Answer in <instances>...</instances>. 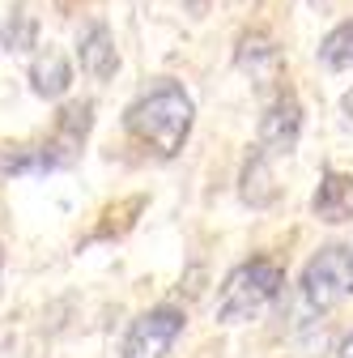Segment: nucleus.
Returning <instances> with one entry per match:
<instances>
[{"label": "nucleus", "instance_id": "f257e3e1", "mask_svg": "<svg viewBox=\"0 0 353 358\" xmlns=\"http://www.w3.org/2000/svg\"><path fill=\"white\" fill-rule=\"evenodd\" d=\"M192 120H196V103L179 81H153L145 94L123 111V128L132 132V141L141 150L158 154V158H174L188 137H192Z\"/></svg>", "mask_w": 353, "mask_h": 358}, {"label": "nucleus", "instance_id": "f03ea898", "mask_svg": "<svg viewBox=\"0 0 353 358\" xmlns=\"http://www.w3.org/2000/svg\"><path fill=\"white\" fill-rule=\"evenodd\" d=\"M285 290V268L269 256H255L247 264H239L234 273L222 282L217 294V320L222 324H243L251 316H260L277 294Z\"/></svg>", "mask_w": 353, "mask_h": 358}, {"label": "nucleus", "instance_id": "7ed1b4c3", "mask_svg": "<svg viewBox=\"0 0 353 358\" xmlns=\"http://www.w3.org/2000/svg\"><path fill=\"white\" fill-rule=\"evenodd\" d=\"M349 248L332 243V248H320L311 256V264L302 268V307L311 311V316H328V311L349 294Z\"/></svg>", "mask_w": 353, "mask_h": 358}, {"label": "nucleus", "instance_id": "20e7f679", "mask_svg": "<svg viewBox=\"0 0 353 358\" xmlns=\"http://www.w3.org/2000/svg\"><path fill=\"white\" fill-rule=\"evenodd\" d=\"M183 333V311L179 307H149L145 316L132 320L123 337V358H166L174 337Z\"/></svg>", "mask_w": 353, "mask_h": 358}, {"label": "nucleus", "instance_id": "39448f33", "mask_svg": "<svg viewBox=\"0 0 353 358\" xmlns=\"http://www.w3.org/2000/svg\"><path fill=\"white\" fill-rule=\"evenodd\" d=\"M298 137H302V107H298L294 94H277L269 103V111H264V120H260V150L269 158L273 154H294Z\"/></svg>", "mask_w": 353, "mask_h": 358}, {"label": "nucleus", "instance_id": "423d86ee", "mask_svg": "<svg viewBox=\"0 0 353 358\" xmlns=\"http://www.w3.org/2000/svg\"><path fill=\"white\" fill-rule=\"evenodd\" d=\"M94 124V103H68L60 115H56V132L52 141L43 145V154H47L52 166H68L77 158V150L85 145V132H90Z\"/></svg>", "mask_w": 353, "mask_h": 358}, {"label": "nucleus", "instance_id": "0eeeda50", "mask_svg": "<svg viewBox=\"0 0 353 358\" xmlns=\"http://www.w3.org/2000/svg\"><path fill=\"white\" fill-rule=\"evenodd\" d=\"M77 60H81V73L94 77V81H111L115 69H119V56H115V38L103 22H94L90 30L81 34V48H77Z\"/></svg>", "mask_w": 353, "mask_h": 358}, {"label": "nucleus", "instance_id": "6e6552de", "mask_svg": "<svg viewBox=\"0 0 353 358\" xmlns=\"http://www.w3.org/2000/svg\"><path fill=\"white\" fill-rule=\"evenodd\" d=\"M311 209H315L320 222H332V227H336V222H349L353 217V175L328 171L320 179L315 196H311Z\"/></svg>", "mask_w": 353, "mask_h": 358}, {"label": "nucleus", "instance_id": "1a4fd4ad", "mask_svg": "<svg viewBox=\"0 0 353 358\" xmlns=\"http://www.w3.org/2000/svg\"><path fill=\"white\" fill-rule=\"evenodd\" d=\"M234 60H239V69L251 73L260 85H264V81H273V77L281 73V48H277V43L264 34V30H251V34L239 38Z\"/></svg>", "mask_w": 353, "mask_h": 358}, {"label": "nucleus", "instance_id": "9d476101", "mask_svg": "<svg viewBox=\"0 0 353 358\" xmlns=\"http://www.w3.org/2000/svg\"><path fill=\"white\" fill-rule=\"evenodd\" d=\"M30 85H34V94H38V99H60L64 90L73 85V69H68V60H64L56 48L38 52L34 64H30Z\"/></svg>", "mask_w": 353, "mask_h": 358}, {"label": "nucleus", "instance_id": "9b49d317", "mask_svg": "<svg viewBox=\"0 0 353 358\" xmlns=\"http://www.w3.org/2000/svg\"><path fill=\"white\" fill-rule=\"evenodd\" d=\"M239 196L251 205V209H269L277 201V184H273V171H269V154L255 150L243 166V179H239Z\"/></svg>", "mask_w": 353, "mask_h": 358}, {"label": "nucleus", "instance_id": "f8f14e48", "mask_svg": "<svg viewBox=\"0 0 353 358\" xmlns=\"http://www.w3.org/2000/svg\"><path fill=\"white\" fill-rule=\"evenodd\" d=\"M320 60L324 69H353V22H340L332 34H324L320 43Z\"/></svg>", "mask_w": 353, "mask_h": 358}, {"label": "nucleus", "instance_id": "ddd939ff", "mask_svg": "<svg viewBox=\"0 0 353 358\" xmlns=\"http://www.w3.org/2000/svg\"><path fill=\"white\" fill-rule=\"evenodd\" d=\"M340 111H345V115H349V120H353V85H349V90H345V99H340Z\"/></svg>", "mask_w": 353, "mask_h": 358}, {"label": "nucleus", "instance_id": "4468645a", "mask_svg": "<svg viewBox=\"0 0 353 358\" xmlns=\"http://www.w3.org/2000/svg\"><path fill=\"white\" fill-rule=\"evenodd\" d=\"M340 358H353V333H349V337L340 341Z\"/></svg>", "mask_w": 353, "mask_h": 358}, {"label": "nucleus", "instance_id": "2eb2a0df", "mask_svg": "<svg viewBox=\"0 0 353 358\" xmlns=\"http://www.w3.org/2000/svg\"><path fill=\"white\" fill-rule=\"evenodd\" d=\"M349 286H353V248H349Z\"/></svg>", "mask_w": 353, "mask_h": 358}, {"label": "nucleus", "instance_id": "dca6fc26", "mask_svg": "<svg viewBox=\"0 0 353 358\" xmlns=\"http://www.w3.org/2000/svg\"><path fill=\"white\" fill-rule=\"evenodd\" d=\"M0 273H5V248H0Z\"/></svg>", "mask_w": 353, "mask_h": 358}]
</instances>
